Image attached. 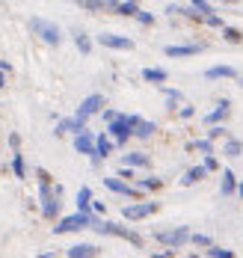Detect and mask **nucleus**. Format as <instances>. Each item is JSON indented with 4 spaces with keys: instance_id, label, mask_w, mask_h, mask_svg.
Masks as SVG:
<instances>
[{
    "instance_id": "4be33fe9",
    "label": "nucleus",
    "mask_w": 243,
    "mask_h": 258,
    "mask_svg": "<svg viewBox=\"0 0 243 258\" xmlns=\"http://www.w3.org/2000/svg\"><path fill=\"white\" fill-rule=\"evenodd\" d=\"M12 175L18 181L27 178V163H24V155L21 152H12Z\"/></svg>"
},
{
    "instance_id": "0eeeda50",
    "label": "nucleus",
    "mask_w": 243,
    "mask_h": 258,
    "mask_svg": "<svg viewBox=\"0 0 243 258\" xmlns=\"http://www.w3.org/2000/svg\"><path fill=\"white\" fill-rule=\"evenodd\" d=\"M95 113H104V95H101V92L86 95V98L80 101V107H77V113H74V116L86 122V119H89V116H95Z\"/></svg>"
},
{
    "instance_id": "b1692460",
    "label": "nucleus",
    "mask_w": 243,
    "mask_h": 258,
    "mask_svg": "<svg viewBox=\"0 0 243 258\" xmlns=\"http://www.w3.org/2000/svg\"><path fill=\"white\" fill-rule=\"evenodd\" d=\"M110 9L119 12V15H128V18H136L139 15V6L136 3H110Z\"/></svg>"
},
{
    "instance_id": "c9c22d12",
    "label": "nucleus",
    "mask_w": 243,
    "mask_h": 258,
    "mask_svg": "<svg viewBox=\"0 0 243 258\" xmlns=\"http://www.w3.org/2000/svg\"><path fill=\"white\" fill-rule=\"evenodd\" d=\"M136 21H139V24H145V27H151V24H154V15H151V12H142V9H139Z\"/></svg>"
},
{
    "instance_id": "72a5a7b5",
    "label": "nucleus",
    "mask_w": 243,
    "mask_h": 258,
    "mask_svg": "<svg viewBox=\"0 0 243 258\" xmlns=\"http://www.w3.org/2000/svg\"><path fill=\"white\" fill-rule=\"evenodd\" d=\"M136 187H139V190H160L163 181H160V178H142Z\"/></svg>"
},
{
    "instance_id": "6e6552de",
    "label": "nucleus",
    "mask_w": 243,
    "mask_h": 258,
    "mask_svg": "<svg viewBox=\"0 0 243 258\" xmlns=\"http://www.w3.org/2000/svg\"><path fill=\"white\" fill-rule=\"evenodd\" d=\"M154 211H157V202H134V205L122 208V217H125V220H131V223H136V220L151 217Z\"/></svg>"
},
{
    "instance_id": "7c9ffc66",
    "label": "nucleus",
    "mask_w": 243,
    "mask_h": 258,
    "mask_svg": "<svg viewBox=\"0 0 243 258\" xmlns=\"http://www.w3.org/2000/svg\"><path fill=\"white\" fill-rule=\"evenodd\" d=\"M190 243H196V246H205V252L214 246V240H211V234H193L190 237Z\"/></svg>"
},
{
    "instance_id": "20e7f679",
    "label": "nucleus",
    "mask_w": 243,
    "mask_h": 258,
    "mask_svg": "<svg viewBox=\"0 0 243 258\" xmlns=\"http://www.w3.org/2000/svg\"><path fill=\"white\" fill-rule=\"evenodd\" d=\"M95 232L98 234H113V237H122V240H128L131 246H136V249H142V237L134 232V229H128V226H122V223H113V220H101L98 226H95Z\"/></svg>"
},
{
    "instance_id": "f257e3e1",
    "label": "nucleus",
    "mask_w": 243,
    "mask_h": 258,
    "mask_svg": "<svg viewBox=\"0 0 243 258\" xmlns=\"http://www.w3.org/2000/svg\"><path fill=\"white\" fill-rule=\"evenodd\" d=\"M139 122H142V119H139L136 113H119V119L107 125V134L113 137L116 146H125V143L134 137V128L139 125Z\"/></svg>"
},
{
    "instance_id": "c85d7f7f",
    "label": "nucleus",
    "mask_w": 243,
    "mask_h": 258,
    "mask_svg": "<svg viewBox=\"0 0 243 258\" xmlns=\"http://www.w3.org/2000/svg\"><path fill=\"white\" fill-rule=\"evenodd\" d=\"M74 45H77V51H80V53L92 51V39H89L86 33H74Z\"/></svg>"
},
{
    "instance_id": "37998d69",
    "label": "nucleus",
    "mask_w": 243,
    "mask_h": 258,
    "mask_svg": "<svg viewBox=\"0 0 243 258\" xmlns=\"http://www.w3.org/2000/svg\"><path fill=\"white\" fill-rule=\"evenodd\" d=\"M240 86H243V80H240Z\"/></svg>"
},
{
    "instance_id": "423d86ee",
    "label": "nucleus",
    "mask_w": 243,
    "mask_h": 258,
    "mask_svg": "<svg viewBox=\"0 0 243 258\" xmlns=\"http://www.w3.org/2000/svg\"><path fill=\"white\" fill-rule=\"evenodd\" d=\"M190 237H193L190 226H175V229H169V232H154V240L163 243V246H169V249H181Z\"/></svg>"
},
{
    "instance_id": "4468645a",
    "label": "nucleus",
    "mask_w": 243,
    "mask_h": 258,
    "mask_svg": "<svg viewBox=\"0 0 243 258\" xmlns=\"http://www.w3.org/2000/svg\"><path fill=\"white\" fill-rule=\"evenodd\" d=\"M98 252H101V246H95V243H74L65 249L68 258H95Z\"/></svg>"
},
{
    "instance_id": "7ed1b4c3",
    "label": "nucleus",
    "mask_w": 243,
    "mask_h": 258,
    "mask_svg": "<svg viewBox=\"0 0 243 258\" xmlns=\"http://www.w3.org/2000/svg\"><path fill=\"white\" fill-rule=\"evenodd\" d=\"M101 223L98 214H68L54 226V234H68V232H80V229H95Z\"/></svg>"
},
{
    "instance_id": "f3484780",
    "label": "nucleus",
    "mask_w": 243,
    "mask_h": 258,
    "mask_svg": "<svg viewBox=\"0 0 243 258\" xmlns=\"http://www.w3.org/2000/svg\"><path fill=\"white\" fill-rule=\"evenodd\" d=\"M205 175H208V169H205V163H199V166H193V169H187L181 175V187H193V184H199Z\"/></svg>"
},
{
    "instance_id": "ea45409f",
    "label": "nucleus",
    "mask_w": 243,
    "mask_h": 258,
    "mask_svg": "<svg viewBox=\"0 0 243 258\" xmlns=\"http://www.w3.org/2000/svg\"><path fill=\"white\" fill-rule=\"evenodd\" d=\"M205 169H208V172H214V169H216V157H205Z\"/></svg>"
},
{
    "instance_id": "79ce46f5",
    "label": "nucleus",
    "mask_w": 243,
    "mask_h": 258,
    "mask_svg": "<svg viewBox=\"0 0 243 258\" xmlns=\"http://www.w3.org/2000/svg\"><path fill=\"white\" fill-rule=\"evenodd\" d=\"M237 196H240V199H243V181H240V187H237Z\"/></svg>"
},
{
    "instance_id": "f8f14e48",
    "label": "nucleus",
    "mask_w": 243,
    "mask_h": 258,
    "mask_svg": "<svg viewBox=\"0 0 243 258\" xmlns=\"http://www.w3.org/2000/svg\"><path fill=\"white\" fill-rule=\"evenodd\" d=\"M228 110H231V101H228V98H219V101H216V107L208 113V116H205V125L216 128V125H219V122L228 116Z\"/></svg>"
},
{
    "instance_id": "ddd939ff",
    "label": "nucleus",
    "mask_w": 243,
    "mask_h": 258,
    "mask_svg": "<svg viewBox=\"0 0 243 258\" xmlns=\"http://www.w3.org/2000/svg\"><path fill=\"white\" fill-rule=\"evenodd\" d=\"M113 140H110L107 134H101V137H95V157H92V166H98L104 157H110V152H113Z\"/></svg>"
},
{
    "instance_id": "412c9836",
    "label": "nucleus",
    "mask_w": 243,
    "mask_h": 258,
    "mask_svg": "<svg viewBox=\"0 0 243 258\" xmlns=\"http://www.w3.org/2000/svg\"><path fill=\"white\" fill-rule=\"evenodd\" d=\"M205 78H208V80H216V78H237V69H234V66H211V69L205 72Z\"/></svg>"
},
{
    "instance_id": "2eb2a0df",
    "label": "nucleus",
    "mask_w": 243,
    "mask_h": 258,
    "mask_svg": "<svg viewBox=\"0 0 243 258\" xmlns=\"http://www.w3.org/2000/svg\"><path fill=\"white\" fill-rule=\"evenodd\" d=\"M74 152L95 157V137H92V131H83L80 137H74Z\"/></svg>"
},
{
    "instance_id": "f03ea898",
    "label": "nucleus",
    "mask_w": 243,
    "mask_h": 258,
    "mask_svg": "<svg viewBox=\"0 0 243 258\" xmlns=\"http://www.w3.org/2000/svg\"><path fill=\"white\" fill-rule=\"evenodd\" d=\"M39 199H42V217L56 220L59 208H62V184H39Z\"/></svg>"
},
{
    "instance_id": "c756f323",
    "label": "nucleus",
    "mask_w": 243,
    "mask_h": 258,
    "mask_svg": "<svg viewBox=\"0 0 243 258\" xmlns=\"http://www.w3.org/2000/svg\"><path fill=\"white\" fill-rule=\"evenodd\" d=\"M80 9H86V12H101V9H110V3H104V0H80Z\"/></svg>"
},
{
    "instance_id": "a19ab883",
    "label": "nucleus",
    "mask_w": 243,
    "mask_h": 258,
    "mask_svg": "<svg viewBox=\"0 0 243 258\" xmlns=\"http://www.w3.org/2000/svg\"><path fill=\"white\" fill-rule=\"evenodd\" d=\"M193 113H196V110H193V107H181V116H184V119H190V116H193Z\"/></svg>"
},
{
    "instance_id": "473e14b6",
    "label": "nucleus",
    "mask_w": 243,
    "mask_h": 258,
    "mask_svg": "<svg viewBox=\"0 0 243 258\" xmlns=\"http://www.w3.org/2000/svg\"><path fill=\"white\" fill-rule=\"evenodd\" d=\"M205 255L208 258H234V252H231V249H222V246H211Z\"/></svg>"
},
{
    "instance_id": "9d476101",
    "label": "nucleus",
    "mask_w": 243,
    "mask_h": 258,
    "mask_svg": "<svg viewBox=\"0 0 243 258\" xmlns=\"http://www.w3.org/2000/svg\"><path fill=\"white\" fill-rule=\"evenodd\" d=\"M98 45L113 48V51H134V39H128V36H116V33H101V36H98Z\"/></svg>"
},
{
    "instance_id": "393cba45",
    "label": "nucleus",
    "mask_w": 243,
    "mask_h": 258,
    "mask_svg": "<svg viewBox=\"0 0 243 258\" xmlns=\"http://www.w3.org/2000/svg\"><path fill=\"white\" fill-rule=\"evenodd\" d=\"M154 131H157V125H154V122H148V119H142V122H139V125L134 128V137H139V140H148V137H151Z\"/></svg>"
},
{
    "instance_id": "a878e982",
    "label": "nucleus",
    "mask_w": 243,
    "mask_h": 258,
    "mask_svg": "<svg viewBox=\"0 0 243 258\" xmlns=\"http://www.w3.org/2000/svg\"><path fill=\"white\" fill-rule=\"evenodd\" d=\"M190 9H193L196 15H202V18H214V6H211V3H205V0H193V3H190Z\"/></svg>"
},
{
    "instance_id": "5701e85b",
    "label": "nucleus",
    "mask_w": 243,
    "mask_h": 258,
    "mask_svg": "<svg viewBox=\"0 0 243 258\" xmlns=\"http://www.w3.org/2000/svg\"><path fill=\"white\" fill-rule=\"evenodd\" d=\"M142 80H148V83H166L169 80V72L166 69H142Z\"/></svg>"
},
{
    "instance_id": "bb28decb",
    "label": "nucleus",
    "mask_w": 243,
    "mask_h": 258,
    "mask_svg": "<svg viewBox=\"0 0 243 258\" xmlns=\"http://www.w3.org/2000/svg\"><path fill=\"white\" fill-rule=\"evenodd\" d=\"M222 39H225V42H231V45H237V42H243V33L240 30H237V27H222Z\"/></svg>"
},
{
    "instance_id": "f704fd0d",
    "label": "nucleus",
    "mask_w": 243,
    "mask_h": 258,
    "mask_svg": "<svg viewBox=\"0 0 243 258\" xmlns=\"http://www.w3.org/2000/svg\"><path fill=\"white\" fill-rule=\"evenodd\" d=\"M178 101H181V92H178V89H166V107L175 110V104Z\"/></svg>"
},
{
    "instance_id": "a211bd4d",
    "label": "nucleus",
    "mask_w": 243,
    "mask_h": 258,
    "mask_svg": "<svg viewBox=\"0 0 243 258\" xmlns=\"http://www.w3.org/2000/svg\"><path fill=\"white\" fill-rule=\"evenodd\" d=\"M92 187H86L83 184L80 190H77V214H92Z\"/></svg>"
},
{
    "instance_id": "9b49d317",
    "label": "nucleus",
    "mask_w": 243,
    "mask_h": 258,
    "mask_svg": "<svg viewBox=\"0 0 243 258\" xmlns=\"http://www.w3.org/2000/svg\"><path fill=\"white\" fill-rule=\"evenodd\" d=\"M83 131H86V122L77 119V116H68V119H59L56 122V137H62V134H74V137H80Z\"/></svg>"
},
{
    "instance_id": "cd10ccee",
    "label": "nucleus",
    "mask_w": 243,
    "mask_h": 258,
    "mask_svg": "<svg viewBox=\"0 0 243 258\" xmlns=\"http://www.w3.org/2000/svg\"><path fill=\"white\" fill-rule=\"evenodd\" d=\"M225 155H228V157H240L243 155V143L228 137V140H225Z\"/></svg>"
},
{
    "instance_id": "58836bf2",
    "label": "nucleus",
    "mask_w": 243,
    "mask_h": 258,
    "mask_svg": "<svg viewBox=\"0 0 243 258\" xmlns=\"http://www.w3.org/2000/svg\"><path fill=\"white\" fill-rule=\"evenodd\" d=\"M9 146L18 152V146H21V137H18V134H9Z\"/></svg>"
},
{
    "instance_id": "6ab92c4d",
    "label": "nucleus",
    "mask_w": 243,
    "mask_h": 258,
    "mask_svg": "<svg viewBox=\"0 0 243 258\" xmlns=\"http://www.w3.org/2000/svg\"><path fill=\"white\" fill-rule=\"evenodd\" d=\"M202 51H205L202 45H169L166 56H196V53H202Z\"/></svg>"
},
{
    "instance_id": "1a4fd4ad",
    "label": "nucleus",
    "mask_w": 243,
    "mask_h": 258,
    "mask_svg": "<svg viewBox=\"0 0 243 258\" xmlns=\"http://www.w3.org/2000/svg\"><path fill=\"white\" fill-rule=\"evenodd\" d=\"M104 187L107 190H113V193H119V196H128V199H139L142 196V190L139 187H134V184H128V181H122V178H104Z\"/></svg>"
},
{
    "instance_id": "e433bc0d",
    "label": "nucleus",
    "mask_w": 243,
    "mask_h": 258,
    "mask_svg": "<svg viewBox=\"0 0 243 258\" xmlns=\"http://www.w3.org/2000/svg\"><path fill=\"white\" fill-rule=\"evenodd\" d=\"M116 178H128V181H134L136 175H134V169H131V166H122V169L116 172Z\"/></svg>"
},
{
    "instance_id": "dca6fc26",
    "label": "nucleus",
    "mask_w": 243,
    "mask_h": 258,
    "mask_svg": "<svg viewBox=\"0 0 243 258\" xmlns=\"http://www.w3.org/2000/svg\"><path fill=\"white\" fill-rule=\"evenodd\" d=\"M122 163L131 166V169H145V166H151V157L142 155V152H128V155L122 157Z\"/></svg>"
},
{
    "instance_id": "39448f33",
    "label": "nucleus",
    "mask_w": 243,
    "mask_h": 258,
    "mask_svg": "<svg viewBox=\"0 0 243 258\" xmlns=\"http://www.w3.org/2000/svg\"><path fill=\"white\" fill-rule=\"evenodd\" d=\"M30 30H33L42 42H48V45H59V42H62V30H59L54 21H48V18H30Z\"/></svg>"
},
{
    "instance_id": "2f4dec72",
    "label": "nucleus",
    "mask_w": 243,
    "mask_h": 258,
    "mask_svg": "<svg viewBox=\"0 0 243 258\" xmlns=\"http://www.w3.org/2000/svg\"><path fill=\"white\" fill-rule=\"evenodd\" d=\"M193 149H199V152H202L205 157H211V155H214V143H211L208 137H205V140H199V143H193Z\"/></svg>"
},
{
    "instance_id": "4c0bfd02",
    "label": "nucleus",
    "mask_w": 243,
    "mask_h": 258,
    "mask_svg": "<svg viewBox=\"0 0 243 258\" xmlns=\"http://www.w3.org/2000/svg\"><path fill=\"white\" fill-rule=\"evenodd\" d=\"M225 134H228V131L222 128V125H216V128H211V131H208V140H216V137H225Z\"/></svg>"
},
{
    "instance_id": "aec40b11",
    "label": "nucleus",
    "mask_w": 243,
    "mask_h": 258,
    "mask_svg": "<svg viewBox=\"0 0 243 258\" xmlns=\"http://www.w3.org/2000/svg\"><path fill=\"white\" fill-rule=\"evenodd\" d=\"M237 187H240V184H237V175H234L231 169H225V172H222V181H219V193H222V196H231V193H237Z\"/></svg>"
}]
</instances>
